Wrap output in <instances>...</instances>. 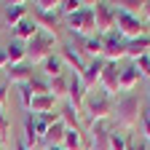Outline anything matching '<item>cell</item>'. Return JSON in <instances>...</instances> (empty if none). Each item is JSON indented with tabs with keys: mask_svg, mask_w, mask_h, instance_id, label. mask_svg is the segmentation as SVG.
Here are the masks:
<instances>
[{
	"mask_svg": "<svg viewBox=\"0 0 150 150\" xmlns=\"http://www.w3.org/2000/svg\"><path fill=\"white\" fill-rule=\"evenodd\" d=\"M83 112L88 118V126L94 123H105L110 115H115V99L105 91H97V94H88L86 97V105H83Z\"/></svg>",
	"mask_w": 150,
	"mask_h": 150,
	"instance_id": "1",
	"label": "cell"
},
{
	"mask_svg": "<svg viewBox=\"0 0 150 150\" xmlns=\"http://www.w3.org/2000/svg\"><path fill=\"white\" fill-rule=\"evenodd\" d=\"M115 118L123 129H134L142 118V102L134 91L131 94H123V97L115 102Z\"/></svg>",
	"mask_w": 150,
	"mask_h": 150,
	"instance_id": "2",
	"label": "cell"
},
{
	"mask_svg": "<svg viewBox=\"0 0 150 150\" xmlns=\"http://www.w3.org/2000/svg\"><path fill=\"white\" fill-rule=\"evenodd\" d=\"M54 46H56V35L38 32L32 40H27V64H43L54 54Z\"/></svg>",
	"mask_w": 150,
	"mask_h": 150,
	"instance_id": "3",
	"label": "cell"
},
{
	"mask_svg": "<svg viewBox=\"0 0 150 150\" xmlns=\"http://www.w3.org/2000/svg\"><path fill=\"white\" fill-rule=\"evenodd\" d=\"M67 30H70L72 35H81V38L97 35V19H94V8H91V3L83 6L78 13L67 16Z\"/></svg>",
	"mask_w": 150,
	"mask_h": 150,
	"instance_id": "4",
	"label": "cell"
},
{
	"mask_svg": "<svg viewBox=\"0 0 150 150\" xmlns=\"http://www.w3.org/2000/svg\"><path fill=\"white\" fill-rule=\"evenodd\" d=\"M91 8H94V19H97V35H99V38L110 35L112 30H115V22H118L115 6L99 0V3H91Z\"/></svg>",
	"mask_w": 150,
	"mask_h": 150,
	"instance_id": "5",
	"label": "cell"
},
{
	"mask_svg": "<svg viewBox=\"0 0 150 150\" xmlns=\"http://www.w3.org/2000/svg\"><path fill=\"white\" fill-rule=\"evenodd\" d=\"M115 30L121 32V38H123V40H134V38H145V35H147L145 19H142V16H131V13H123V11H118V22H115Z\"/></svg>",
	"mask_w": 150,
	"mask_h": 150,
	"instance_id": "6",
	"label": "cell"
},
{
	"mask_svg": "<svg viewBox=\"0 0 150 150\" xmlns=\"http://www.w3.org/2000/svg\"><path fill=\"white\" fill-rule=\"evenodd\" d=\"M105 43V51H102V59L105 62H118V59H126V40L121 38L118 30H112L110 35L102 38Z\"/></svg>",
	"mask_w": 150,
	"mask_h": 150,
	"instance_id": "7",
	"label": "cell"
},
{
	"mask_svg": "<svg viewBox=\"0 0 150 150\" xmlns=\"http://www.w3.org/2000/svg\"><path fill=\"white\" fill-rule=\"evenodd\" d=\"M86 97H88V91H86V86H83V81H81V75L72 72V75H70V86H67V99H70V105L78 110V112H83Z\"/></svg>",
	"mask_w": 150,
	"mask_h": 150,
	"instance_id": "8",
	"label": "cell"
},
{
	"mask_svg": "<svg viewBox=\"0 0 150 150\" xmlns=\"http://www.w3.org/2000/svg\"><path fill=\"white\" fill-rule=\"evenodd\" d=\"M118 81H121V64L118 62H105L102 78H99V88L112 97V94L118 91Z\"/></svg>",
	"mask_w": 150,
	"mask_h": 150,
	"instance_id": "9",
	"label": "cell"
},
{
	"mask_svg": "<svg viewBox=\"0 0 150 150\" xmlns=\"http://www.w3.org/2000/svg\"><path fill=\"white\" fill-rule=\"evenodd\" d=\"M32 22L38 24V30L46 35H56V24H59V11H38L32 8Z\"/></svg>",
	"mask_w": 150,
	"mask_h": 150,
	"instance_id": "10",
	"label": "cell"
},
{
	"mask_svg": "<svg viewBox=\"0 0 150 150\" xmlns=\"http://www.w3.org/2000/svg\"><path fill=\"white\" fill-rule=\"evenodd\" d=\"M59 56H62V62L72 70V72H83L86 70V59H83V56H81V51L78 48H75V46H70V43H64L62 48H59Z\"/></svg>",
	"mask_w": 150,
	"mask_h": 150,
	"instance_id": "11",
	"label": "cell"
},
{
	"mask_svg": "<svg viewBox=\"0 0 150 150\" xmlns=\"http://www.w3.org/2000/svg\"><path fill=\"white\" fill-rule=\"evenodd\" d=\"M102 70H105V59H91V62H86V70L81 72V81H83L86 91H88V88H94V86H99Z\"/></svg>",
	"mask_w": 150,
	"mask_h": 150,
	"instance_id": "12",
	"label": "cell"
},
{
	"mask_svg": "<svg viewBox=\"0 0 150 150\" xmlns=\"http://www.w3.org/2000/svg\"><path fill=\"white\" fill-rule=\"evenodd\" d=\"M139 81H142V75H139V70L134 67V64H126V67H121V81H118V91H123V94H131L137 86H139Z\"/></svg>",
	"mask_w": 150,
	"mask_h": 150,
	"instance_id": "13",
	"label": "cell"
},
{
	"mask_svg": "<svg viewBox=\"0 0 150 150\" xmlns=\"http://www.w3.org/2000/svg\"><path fill=\"white\" fill-rule=\"evenodd\" d=\"M6 78L8 83H16V86H27L35 75H32V64H13V67H6Z\"/></svg>",
	"mask_w": 150,
	"mask_h": 150,
	"instance_id": "14",
	"label": "cell"
},
{
	"mask_svg": "<svg viewBox=\"0 0 150 150\" xmlns=\"http://www.w3.org/2000/svg\"><path fill=\"white\" fill-rule=\"evenodd\" d=\"M56 99L54 94H43V97H32L30 99V107H27V112H32V115H48V112H54V107H56Z\"/></svg>",
	"mask_w": 150,
	"mask_h": 150,
	"instance_id": "15",
	"label": "cell"
},
{
	"mask_svg": "<svg viewBox=\"0 0 150 150\" xmlns=\"http://www.w3.org/2000/svg\"><path fill=\"white\" fill-rule=\"evenodd\" d=\"M27 6L30 3H0V11H3V19L8 24L16 27L22 19H27Z\"/></svg>",
	"mask_w": 150,
	"mask_h": 150,
	"instance_id": "16",
	"label": "cell"
},
{
	"mask_svg": "<svg viewBox=\"0 0 150 150\" xmlns=\"http://www.w3.org/2000/svg\"><path fill=\"white\" fill-rule=\"evenodd\" d=\"M78 51H81V56H83L86 62H91V59H102L105 43H102L99 35H91V38H83V46H81Z\"/></svg>",
	"mask_w": 150,
	"mask_h": 150,
	"instance_id": "17",
	"label": "cell"
},
{
	"mask_svg": "<svg viewBox=\"0 0 150 150\" xmlns=\"http://www.w3.org/2000/svg\"><path fill=\"white\" fill-rule=\"evenodd\" d=\"M6 59H8V67H13V64H24V62H27V43H22V40H11V43L6 46Z\"/></svg>",
	"mask_w": 150,
	"mask_h": 150,
	"instance_id": "18",
	"label": "cell"
},
{
	"mask_svg": "<svg viewBox=\"0 0 150 150\" xmlns=\"http://www.w3.org/2000/svg\"><path fill=\"white\" fill-rule=\"evenodd\" d=\"M40 32L38 30V24L32 22V16H27V19H22L16 27H13V40H22V43H27V40H32V38Z\"/></svg>",
	"mask_w": 150,
	"mask_h": 150,
	"instance_id": "19",
	"label": "cell"
},
{
	"mask_svg": "<svg viewBox=\"0 0 150 150\" xmlns=\"http://www.w3.org/2000/svg\"><path fill=\"white\" fill-rule=\"evenodd\" d=\"M91 147L94 150H110V129L105 123L91 126Z\"/></svg>",
	"mask_w": 150,
	"mask_h": 150,
	"instance_id": "20",
	"label": "cell"
},
{
	"mask_svg": "<svg viewBox=\"0 0 150 150\" xmlns=\"http://www.w3.org/2000/svg\"><path fill=\"white\" fill-rule=\"evenodd\" d=\"M145 54H150V38L145 35V38H134V40H126V56L129 59H139V56H145Z\"/></svg>",
	"mask_w": 150,
	"mask_h": 150,
	"instance_id": "21",
	"label": "cell"
},
{
	"mask_svg": "<svg viewBox=\"0 0 150 150\" xmlns=\"http://www.w3.org/2000/svg\"><path fill=\"white\" fill-rule=\"evenodd\" d=\"M64 70H67V64L62 62V56H56V54H51L48 59L43 62V72H46L48 81H51V78H59V75H64Z\"/></svg>",
	"mask_w": 150,
	"mask_h": 150,
	"instance_id": "22",
	"label": "cell"
},
{
	"mask_svg": "<svg viewBox=\"0 0 150 150\" xmlns=\"http://www.w3.org/2000/svg\"><path fill=\"white\" fill-rule=\"evenodd\" d=\"M59 118H62V123H64L67 129H75V131H81V112L75 110L70 102L64 105V110H62V115H59Z\"/></svg>",
	"mask_w": 150,
	"mask_h": 150,
	"instance_id": "23",
	"label": "cell"
},
{
	"mask_svg": "<svg viewBox=\"0 0 150 150\" xmlns=\"http://www.w3.org/2000/svg\"><path fill=\"white\" fill-rule=\"evenodd\" d=\"M115 11H123V13H131V16H142V8H145V0H118Z\"/></svg>",
	"mask_w": 150,
	"mask_h": 150,
	"instance_id": "24",
	"label": "cell"
},
{
	"mask_svg": "<svg viewBox=\"0 0 150 150\" xmlns=\"http://www.w3.org/2000/svg\"><path fill=\"white\" fill-rule=\"evenodd\" d=\"M62 147L64 150H83V134L75 129H67L64 131V139H62Z\"/></svg>",
	"mask_w": 150,
	"mask_h": 150,
	"instance_id": "25",
	"label": "cell"
},
{
	"mask_svg": "<svg viewBox=\"0 0 150 150\" xmlns=\"http://www.w3.org/2000/svg\"><path fill=\"white\" fill-rule=\"evenodd\" d=\"M48 86H51V94L56 99L59 97H67V86H70V75L64 72V75H59V78H51L48 81Z\"/></svg>",
	"mask_w": 150,
	"mask_h": 150,
	"instance_id": "26",
	"label": "cell"
},
{
	"mask_svg": "<svg viewBox=\"0 0 150 150\" xmlns=\"http://www.w3.org/2000/svg\"><path fill=\"white\" fill-rule=\"evenodd\" d=\"M83 6H88V3H83V0H59V16H72V13H78Z\"/></svg>",
	"mask_w": 150,
	"mask_h": 150,
	"instance_id": "27",
	"label": "cell"
},
{
	"mask_svg": "<svg viewBox=\"0 0 150 150\" xmlns=\"http://www.w3.org/2000/svg\"><path fill=\"white\" fill-rule=\"evenodd\" d=\"M27 91L32 94V97H43V94H51V86H48L46 78H32L27 83Z\"/></svg>",
	"mask_w": 150,
	"mask_h": 150,
	"instance_id": "28",
	"label": "cell"
},
{
	"mask_svg": "<svg viewBox=\"0 0 150 150\" xmlns=\"http://www.w3.org/2000/svg\"><path fill=\"white\" fill-rule=\"evenodd\" d=\"M129 145V134L123 131H110V150H126Z\"/></svg>",
	"mask_w": 150,
	"mask_h": 150,
	"instance_id": "29",
	"label": "cell"
},
{
	"mask_svg": "<svg viewBox=\"0 0 150 150\" xmlns=\"http://www.w3.org/2000/svg\"><path fill=\"white\" fill-rule=\"evenodd\" d=\"M134 67L139 70V75H142V78H150V54L139 56V59L134 62Z\"/></svg>",
	"mask_w": 150,
	"mask_h": 150,
	"instance_id": "30",
	"label": "cell"
},
{
	"mask_svg": "<svg viewBox=\"0 0 150 150\" xmlns=\"http://www.w3.org/2000/svg\"><path fill=\"white\" fill-rule=\"evenodd\" d=\"M8 134H11V121L6 118L3 107H0V139H8Z\"/></svg>",
	"mask_w": 150,
	"mask_h": 150,
	"instance_id": "31",
	"label": "cell"
},
{
	"mask_svg": "<svg viewBox=\"0 0 150 150\" xmlns=\"http://www.w3.org/2000/svg\"><path fill=\"white\" fill-rule=\"evenodd\" d=\"M19 99H22V107H24V110L30 107V99H32V94L27 91V86H19Z\"/></svg>",
	"mask_w": 150,
	"mask_h": 150,
	"instance_id": "32",
	"label": "cell"
},
{
	"mask_svg": "<svg viewBox=\"0 0 150 150\" xmlns=\"http://www.w3.org/2000/svg\"><path fill=\"white\" fill-rule=\"evenodd\" d=\"M142 134H145V142L150 145V121H142Z\"/></svg>",
	"mask_w": 150,
	"mask_h": 150,
	"instance_id": "33",
	"label": "cell"
},
{
	"mask_svg": "<svg viewBox=\"0 0 150 150\" xmlns=\"http://www.w3.org/2000/svg\"><path fill=\"white\" fill-rule=\"evenodd\" d=\"M8 102V86H0V107Z\"/></svg>",
	"mask_w": 150,
	"mask_h": 150,
	"instance_id": "34",
	"label": "cell"
},
{
	"mask_svg": "<svg viewBox=\"0 0 150 150\" xmlns=\"http://www.w3.org/2000/svg\"><path fill=\"white\" fill-rule=\"evenodd\" d=\"M142 19L150 22V0H145V8H142Z\"/></svg>",
	"mask_w": 150,
	"mask_h": 150,
	"instance_id": "35",
	"label": "cell"
},
{
	"mask_svg": "<svg viewBox=\"0 0 150 150\" xmlns=\"http://www.w3.org/2000/svg\"><path fill=\"white\" fill-rule=\"evenodd\" d=\"M8 67V59H6V48H0V70Z\"/></svg>",
	"mask_w": 150,
	"mask_h": 150,
	"instance_id": "36",
	"label": "cell"
},
{
	"mask_svg": "<svg viewBox=\"0 0 150 150\" xmlns=\"http://www.w3.org/2000/svg\"><path fill=\"white\" fill-rule=\"evenodd\" d=\"M13 150H30V147L24 145V139H16V142H13Z\"/></svg>",
	"mask_w": 150,
	"mask_h": 150,
	"instance_id": "37",
	"label": "cell"
},
{
	"mask_svg": "<svg viewBox=\"0 0 150 150\" xmlns=\"http://www.w3.org/2000/svg\"><path fill=\"white\" fill-rule=\"evenodd\" d=\"M142 121H150V105H147V107L142 110Z\"/></svg>",
	"mask_w": 150,
	"mask_h": 150,
	"instance_id": "38",
	"label": "cell"
},
{
	"mask_svg": "<svg viewBox=\"0 0 150 150\" xmlns=\"http://www.w3.org/2000/svg\"><path fill=\"white\" fill-rule=\"evenodd\" d=\"M46 150H64V147H62V145H48Z\"/></svg>",
	"mask_w": 150,
	"mask_h": 150,
	"instance_id": "39",
	"label": "cell"
},
{
	"mask_svg": "<svg viewBox=\"0 0 150 150\" xmlns=\"http://www.w3.org/2000/svg\"><path fill=\"white\" fill-rule=\"evenodd\" d=\"M137 150H147V142H137Z\"/></svg>",
	"mask_w": 150,
	"mask_h": 150,
	"instance_id": "40",
	"label": "cell"
},
{
	"mask_svg": "<svg viewBox=\"0 0 150 150\" xmlns=\"http://www.w3.org/2000/svg\"><path fill=\"white\" fill-rule=\"evenodd\" d=\"M0 145H3V139H0Z\"/></svg>",
	"mask_w": 150,
	"mask_h": 150,
	"instance_id": "41",
	"label": "cell"
}]
</instances>
